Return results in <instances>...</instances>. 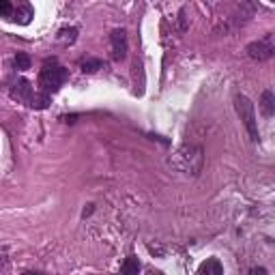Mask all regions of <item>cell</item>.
<instances>
[{
    "instance_id": "obj_3",
    "label": "cell",
    "mask_w": 275,
    "mask_h": 275,
    "mask_svg": "<svg viewBox=\"0 0 275 275\" xmlns=\"http://www.w3.org/2000/svg\"><path fill=\"white\" fill-rule=\"evenodd\" d=\"M275 52L273 48V34H267L264 39H260V41H254L247 46V54L249 58H254V61H267V58H271Z\"/></svg>"
},
{
    "instance_id": "obj_4",
    "label": "cell",
    "mask_w": 275,
    "mask_h": 275,
    "mask_svg": "<svg viewBox=\"0 0 275 275\" xmlns=\"http://www.w3.org/2000/svg\"><path fill=\"white\" fill-rule=\"evenodd\" d=\"M110 43H112V58L114 61H123L127 56V32L123 28H116L110 34Z\"/></svg>"
},
{
    "instance_id": "obj_17",
    "label": "cell",
    "mask_w": 275,
    "mask_h": 275,
    "mask_svg": "<svg viewBox=\"0 0 275 275\" xmlns=\"http://www.w3.org/2000/svg\"><path fill=\"white\" fill-rule=\"evenodd\" d=\"M93 213V204H88V209H84V217H86V215H91Z\"/></svg>"
},
{
    "instance_id": "obj_18",
    "label": "cell",
    "mask_w": 275,
    "mask_h": 275,
    "mask_svg": "<svg viewBox=\"0 0 275 275\" xmlns=\"http://www.w3.org/2000/svg\"><path fill=\"white\" fill-rule=\"evenodd\" d=\"M153 275H163V273H162V271H155V273H153Z\"/></svg>"
},
{
    "instance_id": "obj_11",
    "label": "cell",
    "mask_w": 275,
    "mask_h": 275,
    "mask_svg": "<svg viewBox=\"0 0 275 275\" xmlns=\"http://www.w3.org/2000/svg\"><path fill=\"white\" fill-rule=\"evenodd\" d=\"M101 67H103V63L99 61V58H88V61L82 63V71L84 73H95V71H99Z\"/></svg>"
},
{
    "instance_id": "obj_13",
    "label": "cell",
    "mask_w": 275,
    "mask_h": 275,
    "mask_svg": "<svg viewBox=\"0 0 275 275\" xmlns=\"http://www.w3.org/2000/svg\"><path fill=\"white\" fill-rule=\"evenodd\" d=\"M16 67L19 69V71H26V69H31V56H28V54H24V52H17Z\"/></svg>"
},
{
    "instance_id": "obj_1",
    "label": "cell",
    "mask_w": 275,
    "mask_h": 275,
    "mask_svg": "<svg viewBox=\"0 0 275 275\" xmlns=\"http://www.w3.org/2000/svg\"><path fill=\"white\" fill-rule=\"evenodd\" d=\"M69 78V71L65 67H61V65H56V61H48L46 65H43L41 73H39V86L43 88V93H56L61 91V86L65 82H67Z\"/></svg>"
},
{
    "instance_id": "obj_8",
    "label": "cell",
    "mask_w": 275,
    "mask_h": 275,
    "mask_svg": "<svg viewBox=\"0 0 275 275\" xmlns=\"http://www.w3.org/2000/svg\"><path fill=\"white\" fill-rule=\"evenodd\" d=\"M140 273V260L138 256H129L123 262V275H138Z\"/></svg>"
},
{
    "instance_id": "obj_2",
    "label": "cell",
    "mask_w": 275,
    "mask_h": 275,
    "mask_svg": "<svg viewBox=\"0 0 275 275\" xmlns=\"http://www.w3.org/2000/svg\"><path fill=\"white\" fill-rule=\"evenodd\" d=\"M234 108H237V114L241 116V121L247 129L249 138L252 140H258L260 133H258V123H256V112H254V103L249 101L245 95H237L234 97Z\"/></svg>"
},
{
    "instance_id": "obj_16",
    "label": "cell",
    "mask_w": 275,
    "mask_h": 275,
    "mask_svg": "<svg viewBox=\"0 0 275 275\" xmlns=\"http://www.w3.org/2000/svg\"><path fill=\"white\" fill-rule=\"evenodd\" d=\"M63 121H65V123H76L78 116H76V114H73V116H63Z\"/></svg>"
},
{
    "instance_id": "obj_12",
    "label": "cell",
    "mask_w": 275,
    "mask_h": 275,
    "mask_svg": "<svg viewBox=\"0 0 275 275\" xmlns=\"http://www.w3.org/2000/svg\"><path fill=\"white\" fill-rule=\"evenodd\" d=\"M76 37H78V31L73 26L71 28H63V31L58 32V39H61L63 43H73L76 41Z\"/></svg>"
},
{
    "instance_id": "obj_14",
    "label": "cell",
    "mask_w": 275,
    "mask_h": 275,
    "mask_svg": "<svg viewBox=\"0 0 275 275\" xmlns=\"http://www.w3.org/2000/svg\"><path fill=\"white\" fill-rule=\"evenodd\" d=\"M0 16H4V17L11 19V16H13V4L9 2V0H0Z\"/></svg>"
},
{
    "instance_id": "obj_9",
    "label": "cell",
    "mask_w": 275,
    "mask_h": 275,
    "mask_svg": "<svg viewBox=\"0 0 275 275\" xmlns=\"http://www.w3.org/2000/svg\"><path fill=\"white\" fill-rule=\"evenodd\" d=\"M262 112H264V116H273V112H275V103H273V93L271 91H264L262 93Z\"/></svg>"
},
{
    "instance_id": "obj_10",
    "label": "cell",
    "mask_w": 275,
    "mask_h": 275,
    "mask_svg": "<svg viewBox=\"0 0 275 275\" xmlns=\"http://www.w3.org/2000/svg\"><path fill=\"white\" fill-rule=\"evenodd\" d=\"M13 19H16V22H19V24H28L31 22V17H32V9L28 7V4H22V7L17 9V11H13Z\"/></svg>"
},
{
    "instance_id": "obj_15",
    "label": "cell",
    "mask_w": 275,
    "mask_h": 275,
    "mask_svg": "<svg viewBox=\"0 0 275 275\" xmlns=\"http://www.w3.org/2000/svg\"><path fill=\"white\" fill-rule=\"evenodd\" d=\"M249 275H269V273H267V269H262V267H254L252 271H249Z\"/></svg>"
},
{
    "instance_id": "obj_7",
    "label": "cell",
    "mask_w": 275,
    "mask_h": 275,
    "mask_svg": "<svg viewBox=\"0 0 275 275\" xmlns=\"http://www.w3.org/2000/svg\"><path fill=\"white\" fill-rule=\"evenodd\" d=\"M28 106L34 108V110H46L49 106V95L48 93H34L28 101Z\"/></svg>"
},
{
    "instance_id": "obj_19",
    "label": "cell",
    "mask_w": 275,
    "mask_h": 275,
    "mask_svg": "<svg viewBox=\"0 0 275 275\" xmlns=\"http://www.w3.org/2000/svg\"><path fill=\"white\" fill-rule=\"evenodd\" d=\"M22 275H39V273H22Z\"/></svg>"
},
{
    "instance_id": "obj_5",
    "label": "cell",
    "mask_w": 275,
    "mask_h": 275,
    "mask_svg": "<svg viewBox=\"0 0 275 275\" xmlns=\"http://www.w3.org/2000/svg\"><path fill=\"white\" fill-rule=\"evenodd\" d=\"M32 84L28 82V80H17V84L13 86V91H11V97L13 99H17V101H24V103H28L31 101V97H32Z\"/></svg>"
},
{
    "instance_id": "obj_6",
    "label": "cell",
    "mask_w": 275,
    "mask_h": 275,
    "mask_svg": "<svg viewBox=\"0 0 275 275\" xmlns=\"http://www.w3.org/2000/svg\"><path fill=\"white\" fill-rule=\"evenodd\" d=\"M200 275H224V267L217 258H209L200 264Z\"/></svg>"
}]
</instances>
